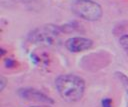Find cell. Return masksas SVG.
I'll return each mask as SVG.
<instances>
[{"mask_svg": "<svg viewBox=\"0 0 128 107\" xmlns=\"http://www.w3.org/2000/svg\"><path fill=\"white\" fill-rule=\"evenodd\" d=\"M115 75L117 76V78L119 79V81L121 82L127 96H128V76L126 74H124L123 72H120V71H117L115 72Z\"/></svg>", "mask_w": 128, "mask_h": 107, "instance_id": "cell-6", "label": "cell"}, {"mask_svg": "<svg viewBox=\"0 0 128 107\" xmlns=\"http://www.w3.org/2000/svg\"><path fill=\"white\" fill-rule=\"evenodd\" d=\"M29 107H51L49 105H35V106H29Z\"/></svg>", "mask_w": 128, "mask_h": 107, "instance_id": "cell-11", "label": "cell"}, {"mask_svg": "<svg viewBox=\"0 0 128 107\" xmlns=\"http://www.w3.org/2000/svg\"><path fill=\"white\" fill-rule=\"evenodd\" d=\"M55 87L65 102L74 103L82 99L85 92V81L75 74H61L55 79Z\"/></svg>", "mask_w": 128, "mask_h": 107, "instance_id": "cell-1", "label": "cell"}, {"mask_svg": "<svg viewBox=\"0 0 128 107\" xmlns=\"http://www.w3.org/2000/svg\"><path fill=\"white\" fill-rule=\"evenodd\" d=\"M119 44H120V46H121L126 52H128V35H127V34L122 35V36L119 38Z\"/></svg>", "mask_w": 128, "mask_h": 107, "instance_id": "cell-7", "label": "cell"}, {"mask_svg": "<svg viewBox=\"0 0 128 107\" xmlns=\"http://www.w3.org/2000/svg\"><path fill=\"white\" fill-rule=\"evenodd\" d=\"M4 64L7 66V67H14L16 65V61H14L13 59L11 58H6L4 60Z\"/></svg>", "mask_w": 128, "mask_h": 107, "instance_id": "cell-9", "label": "cell"}, {"mask_svg": "<svg viewBox=\"0 0 128 107\" xmlns=\"http://www.w3.org/2000/svg\"><path fill=\"white\" fill-rule=\"evenodd\" d=\"M71 11L79 18L86 21H98L102 15V7L93 0H74L71 3Z\"/></svg>", "mask_w": 128, "mask_h": 107, "instance_id": "cell-2", "label": "cell"}, {"mask_svg": "<svg viewBox=\"0 0 128 107\" xmlns=\"http://www.w3.org/2000/svg\"><path fill=\"white\" fill-rule=\"evenodd\" d=\"M17 93L22 99H26L28 101L44 103V104H48V105L53 104L55 102L51 97H49L42 91L37 90L35 88H21L17 91Z\"/></svg>", "mask_w": 128, "mask_h": 107, "instance_id": "cell-4", "label": "cell"}, {"mask_svg": "<svg viewBox=\"0 0 128 107\" xmlns=\"http://www.w3.org/2000/svg\"><path fill=\"white\" fill-rule=\"evenodd\" d=\"M6 84H7V80H6L3 76H1V77H0V91H3V90H4Z\"/></svg>", "mask_w": 128, "mask_h": 107, "instance_id": "cell-10", "label": "cell"}, {"mask_svg": "<svg viewBox=\"0 0 128 107\" xmlns=\"http://www.w3.org/2000/svg\"><path fill=\"white\" fill-rule=\"evenodd\" d=\"M102 107H113V101L111 98H104L101 101Z\"/></svg>", "mask_w": 128, "mask_h": 107, "instance_id": "cell-8", "label": "cell"}, {"mask_svg": "<svg viewBox=\"0 0 128 107\" xmlns=\"http://www.w3.org/2000/svg\"><path fill=\"white\" fill-rule=\"evenodd\" d=\"M64 44L68 51L72 53H79L91 49L93 46V41L86 37L76 36L68 38Z\"/></svg>", "mask_w": 128, "mask_h": 107, "instance_id": "cell-5", "label": "cell"}, {"mask_svg": "<svg viewBox=\"0 0 128 107\" xmlns=\"http://www.w3.org/2000/svg\"><path fill=\"white\" fill-rule=\"evenodd\" d=\"M61 33V29L55 25H44L34 29L30 35L29 40L35 44L51 45L53 44Z\"/></svg>", "mask_w": 128, "mask_h": 107, "instance_id": "cell-3", "label": "cell"}]
</instances>
